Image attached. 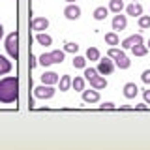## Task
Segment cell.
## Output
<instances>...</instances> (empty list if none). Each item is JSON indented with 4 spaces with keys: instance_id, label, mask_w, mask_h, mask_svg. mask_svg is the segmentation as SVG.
Returning a JSON list of instances; mask_svg holds the SVG:
<instances>
[{
    "instance_id": "cell-12",
    "label": "cell",
    "mask_w": 150,
    "mask_h": 150,
    "mask_svg": "<svg viewBox=\"0 0 150 150\" xmlns=\"http://www.w3.org/2000/svg\"><path fill=\"white\" fill-rule=\"evenodd\" d=\"M124 9H126V13L131 15V17H141L143 15V6H141L139 2H131L129 6H126Z\"/></svg>"
},
{
    "instance_id": "cell-23",
    "label": "cell",
    "mask_w": 150,
    "mask_h": 150,
    "mask_svg": "<svg viewBox=\"0 0 150 150\" xmlns=\"http://www.w3.org/2000/svg\"><path fill=\"white\" fill-rule=\"evenodd\" d=\"M64 56H66V53H64V51H60V49L51 51V58H53V64H62V62H64Z\"/></svg>"
},
{
    "instance_id": "cell-6",
    "label": "cell",
    "mask_w": 150,
    "mask_h": 150,
    "mask_svg": "<svg viewBox=\"0 0 150 150\" xmlns=\"http://www.w3.org/2000/svg\"><path fill=\"white\" fill-rule=\"evenodd\" d=\"M111 26H112V30H115V32L126 30V26H128V15L115 13V17H112V21H111Z\"/></svg>"
},
{
    "instance_id": "cell-14",
    "label": "cell",
    "mask_w": 150,
    "mask_h": 150,
    "mask_svg": "<svg viewBox=\"0 0 150 150\" xmlns=\"http://www.w3.org/2000/svg\"><path fill=\"white\" fill-rule=\"evenodd\" d=\"M137 94H139V88H137V84H135V83H126L124 84V98L133 100Z\"/></svg>"
},
{
    "instance_id": "cell-3",
    "label": "cell",
    "mask_w": 150,
    "mask_h": 150,
    "mask_svg": "<svg viewBox=\"0 0 150 150\" xmlns=\"http://www.w3.org/2000/svg\"><path fill=\"white\" fill-rule=\"evenodd\" d=\"M6 51L9 54V58L17 60L19 58V32H9L6 36Z\"/></svg>"
},
{
    "instance_id": "cell-10",
    "label": "cell",
    "mask_w": 150,
    "mask_h": 150,
    "mask_svg": "<svg viewBox=\"0 0 150 150\" xmlns=\"http://www.w3.org/2000/svg\"><path fill=\"white\" fill-rule=\"evenodd\" d=\"M81 94H83V101L90 103V105H92V103H98L101 100V98H100V90H96V88H92V90H83Z\"/></svg>"
},
{
    "instance_id": "cell-33",
    "label": "cell",
    "mask_w": 150,
    "mask_h": 150,
    "mask_svg": "<svg viewBox=\"0 0 150 150\" xmlns=\"http://www.w3.org/2000/svg\"><path fill=\"white\" fill-rule=\"evenodd\" d=\"M135 109H137V111H146L148 105H146V103H141V105H135Z\"/></svg>"
},
{
    "instance_id": "cell-18",
    "label": "cell",
    "mask_w": 150,
    "mask_h": 150,
    "mask_svg": "<svg viewBox=\"0 0 150 150\" xmlns=\"http://www.w3.org/2000/svg\"><path fill=\"white\" fill-rule=\"evenodd\" d=\"M105 43L111 45V47L120 45V38H118V34H116L115 30H112V32H107V34H105Z\"/></svg>"
},
{
    "instance_id": "cell-9",
    "label": "cell",
    "mask_w": 150,
    "mask_h": 150,
    "mask_svg": "<svg viewBox=\"0 0 150 150\" xmlns=\"http://www.w3.org/2000/svg\"><path fill=\"white\" fill-rule=\"evenodd\" d=\"M143 41L144 40H143V36H141V34H131V36H128L124 41H122L120 47H122V49H131L133 45H139V43H143Z\"/></svg>"
},
{
    "instance_id": "cell-22",
    "label": "cell",
    "mask_w": 150,
    "mask_h": 150,
    "mask_svg": "<svg viewBox=\"0 0 150 150\" xmlns=\"http://www.w3.org/2000/svg\"><path fill=\"white\" fill-rule=\"evenodd\" d=\"M129 51H131V54H133V56H144V54L148 53V47L143 45V43H139V45H133Z\"/></svg>"
},
{
    "instance_id": "cell-21",
    "label": "cell",
    "mask_w": 150,
    "mask_h": 150,
    "mask_svg": "<svg viewBox=\"0 0 150 150\" xmlns=\"http://www.w3.org/2000/svg\"><path fill=\"white\" fill-rule=\"evenodd\" d=\"M86 60H90V62H98V60L101 58V54H100V51L96 49V47H88L86 49Z\"/></svg>"
},
{
    "instance_id": "cell-36",
    "label": "cell",
    "mask_w": 150,
    "mask_h": 150,
    "mask_svg": "<svg viewBox=\"0 0 150 150\" xmlns=\"http://www.w3.org/2000/svg\"><path fill=\"white\" fill-rule=\"evenodd\" d=\"M66 2H68V4H73V2H75V0H66Z\"/></svg>"
},
{
    "instance_id": "cell-4",
    "label": "cell",
    "mask_w": 150,
    "mask_h": 150,
    "mask_svg": "<svg viewBox=\"0 0 150 150\" xmlns=\"http://www.w3.org/2000/svg\"><path fill=\"white\" fill-rule=\"evenodd\" d=\"M56 94V88L53 86V84H43L41 83L40 86L34 88V96L38 98V100H51Z\"/></svg>"
},
{
    "instance_id": "cell-16",
    "label": "cell",
    "mask_w": 150,
    "mask_h": 150,
    "mask_svg": "<svg viewBox=\"0 0 150 150\" xmlns=\"http://www.w3.org/2000/svg\"><path fill=\"white\" fill-rule=\"evenodd\" d=\"M11 60H8L4 54H0V75H6V73H9L11 71Z\"/></svg>"
},
{
    "instance_id": "cell-2",
    "label": "cell",
    "mask_w": 150,
    "mask_h": 150,
    "mask_svg": "<svg viewBox=\"0 0 150 150\" xmlns=\"http://www.w3.org/2000/svg\"><path fill=\"white\" fill-rule=\"evenodd\" d=\"M107 56H111L112 62H115V66L118 69H128L131 66V60L126 56V53L122 49H118V47H111L109 51H107Z\"/></svg>"
},
{
    "instance_id": "cell-31",
    "label": "cell",
    "mask_w": 150,
    "mask_h": 150,
    "mask_svg": "<svg viewBox=\"0 0 150 150\" xmlns=\"http://www.w3.org/2000/svg\"><path fill=\"white\" fill-rule=\"evenodd\" d=\"M100 107H101L103 111H105V109H115V103H111V101H105V103H101Z\"/></svg>"
},
{
    "instance_id": "cell-8",
    "label": "cell",
    "mask_w": 150,
    "mask_h": 150,
    "mask_svg": "<svg viewBox=\"0 0 150 150\" xmlns=\"http://www.w3.org/2000/svg\"><path fill=\"white\" fill-rule=\"evenodd\" d=\"M30 26H32V30H36V32H43V30L49 28V19L47 17H34L32 23H30Z\"/></svg>"
},
{
    "instance_id": "cell-27",
    "label": "cell",
    "mask_w": 150,
    "mask_h": 150,
    "mask_svg": "<svg viewBox=\"0 0 150 150\" xmlns=\"http://www.w3.org/2000/svg\"><path fill=\"white\" fill-rule=\"evenodd\" d=\"M77 51H79V45L75 43V41H68V43L64 45V53H73L75 54Z\"/></svg>"
},
{
    "instance_id": "cell-11",
    "label": "cell",
    "mask_w": 150,
    "mask_h": 150,
    "mask_svg": "<svg viewBox=\"0 0 150 150\" xmlns=\"http://www.w3.org/2000/svg\"><path fill=\"white\" fill-rule=\"evenodd\" d=\"M88 83H90V86H92V88H96V90H103V88L107 86V79H105V75H100V73H98L96 77L88 79Z\"/></svg>"
},
{
    "instance_id": "cell-13",
    "label": "cell",
    "mask_w": 150,
    "mask_h": 150,
    "mask_svg": "<svg viewBox=\"0 0 150 150\" xmlns=\"http://www.w3.org/2000/svg\"><path fill=\"white\" fill-rule=\"evenodd\" d=\"M58 79H60V75L56 73V71H45L43 75H41V83L43 84H54L58 83Z\"/></svg>"
},
{
    "instance_id": "cell-29",
    "label": "cell",
    "mask_w": 150,
    "mask_h": 150,
    "mask_svg": "<svg viewBox=\"0 0 150 150\" xmlns=\"http://www.w3.org/2000/svg\"><path fill=\"white\" fill-rule=\"evenodd\" d=\"M96 75H98V69H94V68H84V81L96 77Z\"/></svg>"
},
{
    "instance_id": "cell-35",
    "label": "cell",
    "mask_w": 150,
    "mask_h": 150,
    "mask_svg": "<svg viewBox=\"0 0 150 150\" xmlns=\"http://www.w3.org/2000/svg\"><path fill=\"white\" fill-rule=\"evenodd\" d=\"M4 38V26H2V23H0V40Z\"/></svg>"
},
{
    "instance_id": "cell-19",
    "label": "cell",
    "mask_w": 150,
    "mask_h": 150,
    "mask_svg": "<svg viewBox=\"0 0 150 150\" xmlns=\"http://www.w3.org/2000/svg\"><path fill=\"white\" fill-rule=\"evenodd\" d=\"M109 11H112V13H122V9H124L126 6H124V0H109Z\"/></svg>"
},
{
    "instance_id": "cell-32",
    "label": "cell",
    "mask_w": 150,
    "mask_h": 150,
    "mask_svg": "<svg viewBox=\"0 0 150 150\" xmlns=\"http://www.w3.org/2000/svg\"><path fill=\"white\" fill-rule=\"evenodd\" d=\"M143 98H144V103L150 105V90H143Z\"/></svg>"
},
{
    "instance_id": "cell-7",
    "label": "cell",
    "mask_w": 150,
    "mask_h": 150,
    "mask_svg": "<svg viewBox=\"0 0 150 150\" xmlns=\"http://www.w3.org/2000/svg\"><path fill=\"white\" fill-rule=\"evenodd\" d=\"M64 15L66 19H69V21H77L79 17H81V8L77 6V4H68V6L64 8Z\"/></svg>"
},
{
    "instance_id": "cell-30",
    "label": "cell",
    "mask_w": 150,
    "mask_h": 150,
    "mask_svg": "<svg viewBox=\"0 0 150 150\" xmlns=\"http://www.w3.org/2000/svg\"><path fill=\"white\" fill-rule=\"evenodd\" d=\"M141 79H143L144 84H150V69H144V71L141 73Z\"/></svg>"
},
{
    "instance_id": "cell-38",
    "label": "cell",
    "mask_w": 150,
    "mask_h": 150,
    "mask_svg": "<svg viewBox=\"0 0 150 150\" xmlns=\"http://www.w3.org/2000/svg\"><path fill=\"white\" fill-rule=\"evenodd\" d=\"M131 2H139V0H131Z\"/></svg>"
},
{
    "instance_id": "cell-17",
    "label": "cell",
    "mask_w": 150,
    "mask_h": 150,
    "mask_svg": "<svg viewBox=\"0 0 150 150\" xmlns=\"http://www.w3.org/2000/svg\"><path fill=\"white\" fill-rule=\"evenodd\" d=\"M58 90L60 92H66V90H69V86H71V77L69 75H62V77L58 79Z\"/></svg>"
},
{
    "instance_id": "cell-24",
    "label": "cell",
    "mask_w": 150,
    "mask_h": 150,
    "mask_svg": "<svg viewBox=\"0 0 150 150\" xmlns=\"http://www.w3.org/2000/svg\"><path fill=\"white\" fill-rule=\"evenodd\" d=\"M86 56H79V54H75L73 56V68H79V69H84L86 68Z\"/></svg>"
},
{
    "instance_id": "cell-5",
    "label": "cell",
    "mask_w": 150,
    "mask_h": 150,
    "mask_svg": "<svg viewBox=\"0 0 150 150\" xmlns=\"http://www.w3.org/2000/svg\"><path fill=\"white\" fill-rule=\"evenodd\" d=\"M115 62H112V58L111 56H105V58H100L98 60V73L100 75H111L112 71H115Z\"/></svg>"
},
{
    "instance_id": "cell-15",
    "label": "cell",
    "mask_w": 150,
    "mask_h": 150,
    "mask_svg": "<svg viewBox=\"0 0 150 150\" xmlns=\"http://www.w3.org/2000/svg\"><path fill=\"white\" fill-rule=\"evenodd\" d=\"M36 41H38L40 45H43V47L53 45V38L47 34V32H36Z\"/></svg>"
},
{
    "instance_id": "cell-25",
    "label": "cell",
    "mask_w": 150,
    "mask_h": 150,
    "mask_svg": "<svg viewBox=\"0 0 150 150\" xmlns=\"http://www.w3.org/2000/svg\"><path fill=\"white\" fill-rule=\"evenodd\" d=\"M71 86H73V90H77V92H83L84 90V77H75L71 79Z\"/></svg>"
},
{
    "instance_id": "cell-1",
    "label": "cell",
    "mask_w": 150,
    "mask_h": 150,
    "mask_svg": "<svg viewBox=\"0 0 150 150\" xmlns=\"http://www.w3.org/2000/svg\"><path fill=\"white\" fill-rule=\"evenodd\" d=\"M19 100V79L15 75L0 79V103L11 105Z\"/></svg>"
},
{
    "instance_id": "cell-26",
    "label": "cell",
    "mask_w": 150,
    "mask_h": 150,
    "mask_svg": "<svg viewBox=\"0 0 150 150\" xmlns=\"http://www.w3.org/2000/svg\"><path fill=\"white\" fill-rule=\"evenodd\" d=\"M38 64H41L43 68H47V66H53V58H51V53H43L38 58Z\"/></svg>"
},
{
    "instance_id": "cell-20",
    "label": "cell",
    "mask_w": 150,
    "mask_h": 150,
    "mask_svg": "<svg viewBox=\"0 0 150 150\" xmlns=\"http://www.w3.org/2000/svg\"><path fill=\"white\" fill-rule=\"evenodd\" d=\"M92 15H94V19H96V21H103V19L109 15V8H105V6H98L96 9H94Z\"/></svg>"
},
{
    "instance_id": "cell-37",
    "label": "cell",
    "mask_w": 150,
    "mask_h": 150,
    "mask_svg": "<svg viewBox=\"0 0 150 150\" xmlns=\"http://www.w3.org/2000/svg\"><path fill=\"white\" fill-rule=\"evenodd\" d=\"M146 47H148V49H150V40H148V45H146Z\"/></svg>"
},
{
    "instance_id": "cell-34",
    "label": "cell",
    "mask_w": 150,
    "mask_h": 150,
    "mask_svg": "<svg viewBox=\"0 0 150 150\" xmlns=\"http://www.w3.org/2000/svg\"><path fill=\"white\" fill-rule=\"evenodd\" d=\"M30 66H32V68H36V66H38V60H36V56H32V54H30Z\"/></svg>"
},
{
    "instance_id": "cell-28",
    "label": "cell",
    "mask_w": 150,
    "mask_h": 150,
    "mask_svg": "<svg viewBox=\"0 0 150 150\" xmlns=\"http://www.w3.org/2000/svg\"><path fill=\"white\" fill-rule=\"evenodd\" d=\"M139 19V28H150V15H141L137 17Z\"/></svg>"
}]
</instances>
